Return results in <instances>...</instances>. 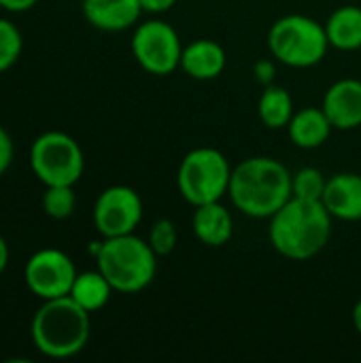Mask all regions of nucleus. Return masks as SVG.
Listing matches in <instances>:
<instances>
[{
	"label": "nucleus",
	"mask_w": 361,
	"mask_h": 363,
	"mask_svg": "<svg viewBox=\"0 0 361 363\" xmlns=\"http://www.w3.org/2000/svg\"><path fill=\"white\" fill-rule=\"evenodd\" d=\"M174 4H177V0H140L143 11H145V13H153V15L166 13V11H170Z\"/></svg>",
	"instance_id": "26"
},
{
	"label": "nucleus",
	"mask_w": 361,
	"mask_h": 363,
	"mask_svg": "<svg viewBox=\"0 0 361 363\" xmlns=\"http://www.w3.org/2000/svg\"><path fill=\"white\" fill-rule=\"evenodd\" d=\"M253 74H255V81L262 83L264 87L266 85H272L274 83V74H277V66H274L272 60H260L253 66Z\"/></svg>",
	"instance_id": "25"
},
{
	"label": "nucleus",
	"mask_w": 361,
	"mask_h": 363,
	"mask_svg": "<svg viewBox=\"0 0 361 363\" xmlns=\"http://www.w3.org/2000/svg\"><path fill=\"white\" fill-rule=\"evenodd\" d=\"M191 230L198 242L211 249L226 247L232 240L234 234V219L232 213L228 211L226 204L219 202H209L194 206V217H191Z\"/></svg>",
	"instance_id": "15"
},
{
	"label": "nucleus",
	"mask_w": 361,
	"mask_h": 363,
	"mask_svg": "<svg viewBox=\"0 0 361 363\" xmlns=\"http://www.w3.org/2000/svg\"><path fill=\"white\" fill-rule=\"evenodd\" d=\"M32 342L36 351L51 359H68L79 355L91 334L89 313L70 296L43 300L32 317Z\"/></svg>",
	"instance_id": "3"
},
{
	"label": "nucleus",
	"mask_w": 361,
	"mask_h": 363,
	"mask_svg": "<svg viewBox=\"0 0 361 363\" xmlns=\"http://www.w3.org/2000/svg\"><path fill=\"white\" fill-rule=\"evenodd\" d=\"M30 168L45 187L77 185L85 168L83 149L66 132H45L32 143Z\"/></svg>",
	"instance_id": "7"
},
{
	"label": "nucleus",
	"mask_w": 361,
	"mask_h": 363,
	"mask_svg": "<svg viewBox=\"0 0 361 363\" xmlns=\"http://www.w3.org/2000/svg\"><path fill=\"white\" fill-rule=\"evenodd\" d=\"M334 217L323 202L289 198L272 217L268 238L272 249L291 262L317 257L330 242Z\"/></svg>",
	"instance_id": "1"
},
{
	"label": "nucleus",
	"mask_w": 361,
	"mask_h": 363,
	"mask_svg": "<svg viewBox=\"0 0 361 363\" xmlns=\"http://www.w3.org/2000/svg\"><path fill=\"white\" fill-rule=\"evenodd\" d=\"M113 291H115L113 285H111V283L106 281V277L96 268V270L79 272L68 296H70L81 308H85V311L91 315V313L102 311V308L109 304Z\"/></svg>",
	"instance_id": "18"
},
{
	"label": "nucleus",
	"mask_w": 361,
	"mask_h": 363,
	"mask_svg": "<svg viewBox=\"0 0 361 363\" xmlns=\"http://www.w3.org/2000/svg\"><path fill=\"white\" fill-rule=\"evenodd\" d=\"M228 196L243 215L251 219H270L294 196L291 172L274 157H247L232 168Z\"/></svg>",
	"instance_id": "2"
},
{
	"label": "nucleus",
	"mask_w": 361,
	"mask_h": 363,
	"mask_svg": "<svg viewBox=\"0 0 361 363\" xmlns=\"http://www.w3.org/2000/svg\"><path fill=\"white\" fill-rule=\"evenodd\" d=\"M321 202L338 221H361V174L336 172L328 177Z\"/></svg>",
	"instance_id": "12"
},
{
	"label": "nucleus",
	"mask_w": 361,
	"mask_h": 363,
	"mask_svg": "<svg viewBox=\"0 0 361 363\" xmlns=\"http://www.w3.org/2000/svg\"><path fill=\"white\" fill-rule=\"evenodd\" d=\"M43 211L47 217L55 221H64L74 213L77 206V194L74 185H49L43 194Z\"/></svg>",
	"instance_id": "20"
},
{
	"label": "nucleus",
	"mask_w": 361,
	"mask_h": 363,
	"mask_svg": "<svg viewBox=\"0 0 361 363\" xmlns=\"http://www.w3.org/2000/svg\"><path fill=\"white\" fill-rule=\"evenodd\" d=\"M83 17L102 32H123L138 23L140 0H83Z\"/></svg>",
	"instance_id": "13"
},
{
	"label": "nucleus",
	"mask_w": 361,
	"mask_h": 363,
	"mask_svg": "<svg viewBox=\"0 0 361 363\" xmlns=\"http://www.w3.org/2000/svg\"><path fill=\"white\" fill-rule=\"evenodd\" d=\"M38 0H0V9L9 13H26L32 6H36Z\"/></svg>",
	"instance_id": "27"
},
{
	"label": "nucleus",
	"mask_w": 361,
	"mask_h": 363,
	"mask_svg": "<svg viewBox=\"0 0 361 363\" xmlns=\"http://www.w3.org/2000/svg\"><path fill=\"white\" fill-rule=\"evenodd\" d=\"M326 183H328V179L319 168L304 166L291 174V194H294V198L321 202L323 191H326Z\"/></svg>",
	"instance_id": "21"
},
{
	"label": "nucleus",
	"mask_w": 361,
	"mask_h": 363,
	"mask_svg": "<svg viewBox=\"0 0 361 363\" xmlns=\"http://www.w3.org/2000/svg\"><path fill=\"white\" fill-rule=\"evenodd\" d=\"M143 221V200L128 185L106 187L94 204V225L102 238L134 234Z\"/></svg>",
	"instance_id": "10"
},
{
	"label": "nucleus",
	"mask_w": 361,
	"mask_h": 363,
	"mask_svg": "<svg viewBox=\"0 0 361 363\" xmlns=\"http://www.w3.org/2000/svg\"><path fill=\"white\" fill-rule=\"evenodd\" d=\"M294 113H296L294 98L285 87H281L277 83L264 87V91L260 94V100H257V117L266 128H270V130L287 128Z\"/></svg>",
	"instance_id": "19"
},
{
	"label": "nucleus",
	"mask_w": 361,
	"mask_h": 363,
	"mask_svg": "<svg viewBox=\"0 0 361 363\" xmlns=\"http://www.w3.org/2000/svg\"><path fill=\"white\" fill-rule=\"evenodd\" d=\"M351 319H353V328L357 330V334L361 336V298L355 302V306H353Z\"/></svg>",
	"instance_id": "29"
},
{
	"label": "nucleus",
	"mask_w": 361,
	"mask_h": 363,
	"mask_svg": "<svg viewBox=\"0 0 361 363\" xmlns=\"http://www.w3.org/2000/svg\"><path fill=\"white\" fill-rule=\"evenodd\" d=\"M334 125L321 106H306V108L296 111L287 125V134L291 143L306 151L319 149L321 145H326Z\"/></svg>",
	"instance_id": "16"
},
{
	"label": "nucleus",
	"mask_w": 361,
	"mask_h": 363,
	"mask_svg": "<svg viewBox=\"0 0 361 363\" xmlns=\"http://www.w3.org/2000/svg\"><path fill=\"white\" fill-rule=\"evenodd\" d=\"M74 262L60 249H40L32 253L23 268V281L38 300L64 298L77 279Z\"/></svg>",
	"instance_id": "9"
},
{
	"label": "nucleus",
	"mask_w": 361,
	"mask_h": 363,
	"mask_svg": "<svg viewBox=\"0 0 361 363\" xmlns=\"http://www.w3.org/2000/svg\"><path fill=\"white\" fill-rule=\"evenodd\" d=\"M13 155H15V147H13V138L6 132L4 125H0V177L11 168L13 164Z\"/></svg>",
	"instance_id": "24"
},
{
	"label": "nucleus",
	"mask_w": 361,
	"mask_h": 363,
	"mask_svg": "<svg viewBox=\"0 0 361 363\" xmlns=\"http://www.w3.org/2000/svg\"><path fill=\"white\" fill-rule=\"evenodd\" d=\"M177 240H179V234H177V225L172 219H157L151 225L149 236H147V242L155 251L157 257L170 255L177 249Z\"/></svg>",
	"instance_id": "23"
},
{
	"label": "nucleus",
	"mask_w": 361,
	"mask_h": 363,
	"mask_svg": "<svg viewBox=\"0 0 361 363\" xmlns=\"http://www.w3.org/2000/svg\"><path fill=\"white\" fill-rule=\"evenodd\" d=\"M9 257H11L9 245H6V240L2 238V234H0V277H2V272L6 270V266H9Z\"/></svg>",
	"instance_id": "28"
},
{
	"label": "nucleus",
	"mask_w": 361,
	"mask_h": 363,
	"mask_svg": "<svg viewBox=\"0 0 361 363\" xmlns=\"http://www.w3.org/2000/svg\"><path fill=\"white\" fill-rule=\"evenodd\" d=\"M268 49L274 62L289 68H313L328 55L326 26L300 13L279 17L268 30Z\"/></svg>",
	"instance_id": "5"
},
{
	"label": "nucleus",
	"mask_w": 361,
	"mask_h": 363,
	"mask_svg": "<svg viewBox=\"0 0 361 363\" xmlns=\"http://www.w3.org/2000/svg\"><path fill=\"white\" fill-rule=\"evenodd\" d=\"M96 266L119 294H138L147 289L157 274V255L147 240L136 234L100 240Z\"/></svg>",
	"instance_id": "4"
},
{
	"label": "nucleus",
	"mask_w": 361,
	"mask_h": 363,
	"mask_svg": "<svg viewBox=\"0 0 361 363\" xmlns=\"http://www.w3.org/2000/svg\"><path fill=\"white\" fill-rule=\"evenodd\" d=\"M23 51V36L15 23L0 17V74L6 72L19 60Z\"/></svg>",
	"instance_id": "22"
},
{
	"label": "nucleus",
	"mask_w": 361,
	"mask_h": 363,
	"mask_svg": "<svg viewBox=\"0 0 361 363\" xmlns=\"http://www.w3.org/2000/svg\"><path fill=\"white\" fill-rule=\"evenodd\" d=\"M130 47L136 64L149 74L166 77L181 68L183 43L179 32L164 19H149L138 23L134 28Z\"/></svg>",
	"instance_id": "8"
},
{
	"label": "nucleus",
	"mask_w": 361,
	"mask_h": 363,
	"mask_svg": "<svg viewBox=\"0 0 361 363\" xmlns=\"http://www.w3.org/2000/svg\"><path fill=\"white\" fill-rule=\"evenodd\" d=\"M232 166L228 157L215 147H198L185 153L177 172V187L181 198L191 204L219 202L228 196Z\"/></svg>",
	"instance_id": "6"
},
{
	"label": "nucleus",
	"mask_w": 361,
	"mask_h": 363,
	"mask_svg": "<svg viewBox=\"0 0 361 363\" xmlns=\"http://www.w3.org/2000/svg\"><path fill=\"white\" fill-rule=\"evenodd\" d=\"M321 108L332 121L334 130H355L361 125V81L338 79L323 96Z\"/></svg>",
	"instance_id": "11"
},
{
	"label": "nucleus",
	"mask_w": 361,
	"mask_h": 363,
	"mask_svg": "<svg viewBox=\"0 0 361 363\" xmlns=\"http://www.w3.org/2000/svg\"><path fill=\"white\" fill-rule=\"evenodd\" d=\"M226 49L213 38H196L181 53V70L196 81L217 79L226 70Z\"/></svg>",
	"instance_id": "14"
},
{
	"label": "nucleus",
	"mask_w": 361,
	"mask_h": 363,
	"mask_svg": "<svg viewBox=\"0 0 361 363\" xmlns=\"http://www.w3.org/2000/svg\"><path fill=\"white\" fill-rule=\"evenodd\" d=\"M326 34L330 47L338 51H357L361 49V6L345 4L330 13Z\"/></svg>",
	"instance_id": "17"
}]
</instances>
